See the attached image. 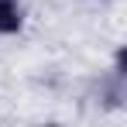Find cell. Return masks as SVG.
Instances as JSON below:
<instances>
[{"label":"cell","mask_w":127,"mask_h":127,"mask_svg":"<svg viewBox=\"0 0 127 127\" xmlns=\"http://www.w3.org/2000/svg\"><path fill=\"white\" fill-rule=\"evenodd\" d=\"M24 28V7L17 0H0V34H17Z\"/></svg>","instance_id":"obj_1"}]
</instances>
